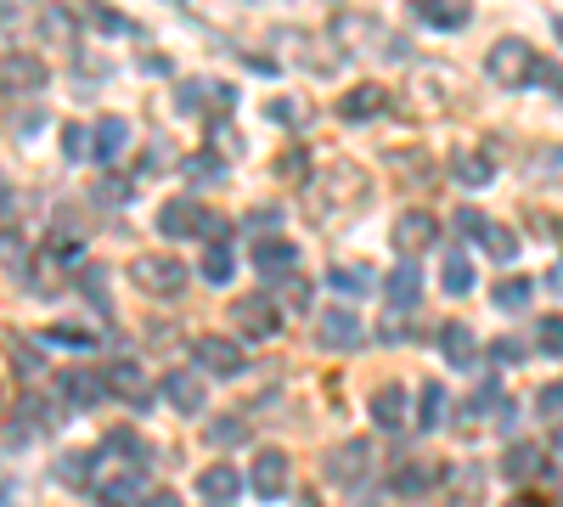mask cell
Segmentation results:
<instances>
[{
	"label": "cell",
	"mask_w": 563,
	"mask_h": 507,
	"mask_svg": "<svg viewBox=\"0 0 563 507\" xmlns=\"http://www.w3.org/2000/svg\"><path fill=\"white\" fill-rule=\"evenodd\" d=\"M485 74L501 85V90H525L541 79V52L530 40H496L490 57H485Z\"/></svg>",
	"instance_id": "6da1fadb"
},
{
	"label": "cell",
	"mask_w": 563,
	"mask_h": 507,
	"mask_svg": "<svg viewBox=\"0 0 563 507\" xmlns=\"http://www.w3.org/2000/svg\"><path fill=\"white\" fill-rule=\"evenodd\" d=\"M158 232L169 238V243H186V238H231V225H220L198 198H169L164 209H158Z\"/></svg>",
	"instance_id": "7a4b0ae2"
},
{
	"label": "cell",
	"mask_w": 563,
	"mask_h": 507,
	"mask_svg": "<svg viewBox=\"0 0 563 507\" xmlns=\"http://www.w3.org/2000/svg\"><path fill=\"white\" fill-rule=\"evenodd\" d=\"M130 283H135L141 294H153V299H180V288H186V265L169 260V254H135Z\"/></svg>",
	"instance_id": "3957f363"
},
{
	"label": "cell",
	"mask_w": 563,
	"mask_h": 507,
	"mask_svg": "<svg viewBox=\"0 0 563 507\" xmlns=\"http://www.w3.org/2000/svg\"><path fill=\"white\" fill-rule=\"evenodd\" d=\"M225 321H238L243 339H271L282 328V310H276L271 294H238V299H231V310H225Z\"/></svg>",
	"instance_id": "277c9868"
},
{
	"label": "cell",
	"mask_w": 563,
	"mask_h": 507,
	"mask_svg": "<svg viewBox=\"0 0 563 507\" xmlns=\"http://www.w3.org/2000/svg\"><path fill=\"white\" fill-rule=\"evenodd\" d=\"M45 79H52V68H45V57H34V52L0 57V97H34V90H45Z\"/></svg>",
	"instance_id": "5b68a950"
},
{
	"label": "cell",
	"mask_w": 563,
	"mask_h": 507,
	"mask_svg": "<svg viewBox=\"0 0 563 507\" xmlns=\"http://www.w3.org/2000/svg\"><path fill=\"white\" fill-rule=\"evenodd\" d=\"M316 344L321 350H361L366 344V321L355 310H344V305L316 310Z\"/></svg>",
	"instance_id": "8992f818"
},
{
	"label": "cell",
	"mask_w": 563,
	"mask_h": 507,
	"mask_svg": "<svg viewBox=\"0 0 563 507\" xmlns=\"http://www.w3.org/2000/svg\"><path fill=\"white\" fill-rule=\"evenodd\" d=\"M90 496H97L102 507H141V502H147V469H119V474H102L97 469Z\"/></svg>",
	"instance_id": "52a82bcc"
},
{
	"label": "cell",
	"mask_w": 563,
	"mask_h": 507,
	"mask_svg": "<svg viewBox=\"0 0 563 507\" xmlns=\"http://www.w3.org/2000/svg\"><path fill=\"white\" fill-rule=\"evenodd\" d=\"M231 102H238V90L220 85V79H186V85H180V97H175V108H180L186 119H203V113H231Z\"/></svg>",
	"instance_id": "ba28073f"
},
{
	"label": "cell",
	"mask_w": 563,
	"mask_h": 507,
	"mask_svg": "<svg viewBox=\"0 0 563 507\" xmlns=\"http://www.w3.org/2000/svg\"><path fill=\"white\" fill-rule=\"evenodd\" d=\"M192 361L203 366L209 378H238L243 366H249V361H243V344L225 339V333H203V339L192 344Z\"/></svg>",
	"instance_id": "9c48e42d"
},
{
	"label": "cell",
	"mask_w": 563,
	"mask_h": 507,
	"mask_svg": "<svg viewBox=\"0 0 563 507\" xmlns=\"http://www.w3.org/2000/svg\"><path fill=\"white\" fill-rule=\"evenodd\" d=\"M327 480L361 491V485L372 480V445H366V440H344V445H333V456H327Z\"/></svg>",
	"instance_id": "30bf717a"
},
{
	"label": "cell",
	"mask_w": 563,
	"mask_h": 507,
	"mask_svg": "<svg viewBox=\"0 0 563 507\" xmlns=\"http://www.w3.org/2000/svg\"><path fill=\"white\" fill-rule=\"evenodd\" d=\"M434 238H440V220H434L429 209H406V214L395 220V249H400V260H417Z\"/></svg>",
	"instance_id": "8fae6325"
},
{
	"label": "cell",
	"mask_w": 563,
	"mask_h": 507,
	"mask_svg": "<svg viewBox=\"0 0 563 507\" xmlns=\"http://www.w3.org/2000/svg\"><path fill=\"white\" fill-rule=\"evenodd\" d=\"M254 271L271 276V283H288V276H299V249L288 238H265L254 249Z\"/></svg>",
	"instance_id": "7c38bea8"
},
{
	"label": "cell",
	"mask_w": 563,
	"mask_h": 507,
	"mask_svg": "<svg viewBox=\"0 0 563 507\" xmlns=\"http://www.w3.org/2000/svg\"><path fill=\"white\" fill-rule=\"evenodd\" d=\"M384 108H389V90H384V85H355L350 97L339 102V119H344V124H372Z\"/></svg>",
	"instance_id": "4fadbf2b"
},
{
	"label": "cell",
	"mask_w": 563,
	"mask_h": 507,
	"mask_svg": "<svg viewBox=\"0 0 563 507\" xmlns=\"http://www.w3.org/2000/svg\"><path fill=\"white\" fill-rule=\"evenodd\" d=\"M198 496H203V502H214V507H231V502L243 496V474L231 469V463H214V469H203V474H198Z\"/></svg>",
	"instance_id": "5bb4252c"
},
{
	"label": "cell",
	"mask_w": 563,
	"mask_h": 507,
	"mask_svg": "<svg viewBox=\"0 0 563 507\" xmlns=\"http://www.w3.org/2000/svg\"><path fill=\"white\" fill-rule=\"evenodd\" d=\"M63 395L74 400V411L102 406V395H108V373H85V366H68V373H63Z\"/></svg>",
	"instance_id": "9a60e30c"
},
{
	"label": "cell",
	"mask_w": 563,
	"mask_h": 507,
	"mask_svg": "<svg viewBox=\"0 0 563 507\" xmlns=\"http://www.w3.org/2000/svg\"><path fill=\"white\" fill-rule=\"evenodd\" d=\"M440 350H445V361L456 366V373H474V361H479V344H474V328H467V321H445V333H440Z\"/></svg>",
	"instance_id": "2e32d148"
},
{
	"label": "cell",
	"mask_w": 563,
	"mask_h": 507,
	"mask_svg": "<svg viewBox=\"0 0 563 507\" xmlns=\"http://www.w3.org/2000/svg\"><path fill=\"white\" fill-rule=\"evenodd\" d=\"M108 389L124 395L135 411H147V395H153V389H147V373H141L135 361H113V366H108Z\"/></svg>",
	"instance_id": "e0dca14e"
},
{
	"label": "cell",
	"mask_w": 563,
	"mask_h": 507,
	"mask_svg": "<svg viewBox=\"0 0 563 507\" xmlns=\"http://www.w3.org/2000/svg\"><path fill=\"white\" fill-rule=\"evenodd\" d=\"M288 480H294V463L282 451H265L260 463H254V491L265 496V502H276L282 491H288Z\"/></svg>",
	"instance_id": "ac0fdd59"
},
{
	"label": "cell",
	"mask_w": 563,
	"mask_h": 507,
	"mask_svg": "<svg viewBox=\"0 0 563 507\" xmlns=\"http://www.w3.org/2000/svg\"><path fill=\"white\" fill-rule=\"evenodd\" d=\"M417 18L429 29H440V34H456V29L474 23V12H467L462 0H417Z\"/></svg>",
	"instance_id": "d6986e66"
},
{
	"label": "cell",
	"mask_w": 563,
	"mask_h": 507,
	"mask_svg": "<svg viewBox=\"0 0 563 507\" xmlns=\"http://www.w3.org/2000/svg\"><path fill=\"white\" fill-rule=\"evenodd\" d=\"M406 389L400 384H378V389H372V423H378V429H406Z\"/></svg>",
	"instance_id": "ffe728a7"
},
{
	"label": "cell",
	"mask_w": 563,
	"mask_h": 507,
	"mask_svg": "<svg viewBox=\"0 0 563 507\" xmlns=\"http://www.w3.org/2000/svg\"><path fill=\"white\" fill-rule=\"evenodd\" d=\"M124 147H130V119L108 113V119L97 124V135H90V158H102V164H113V158H119Z\"/></svg>",
	"instance_id": "44dd1931"
},
{
	"label": "cell",
	"mask_w": 563,
	"mask_h": 507,
	"mask_svg": "<svg viewBox=\"0 0 563 507\" xmlns=\"http://www.w3.org/2000/svg\"><path fill=\"white\" fill-rule=\"evenodd\" d=\"M164 400H169L175 411H186V418H192V411H203V378L180 366V373L164 378Z\"/></svg>",
	"instance_id": "7402d4cb"
},
{
	"label": "cell",
	"mask_w": 563,
	"mask_h": 507,
	"mask_svg": "<svg viewBox=\"0 0 563 507\" xmlns=\"http://www.w3.org/2000/svg\"><path fill=\"white\" fill-rule=\"evenodd\" d=\"M490 175H496V158H485L474 147L451 153V180H456V187H490Z\"/></svg>",
	"instance_id": "603a6c76"
},
{
	"label": "cell",
	"mask_w": 563,
	"mask_h": 507,
	"mask_svg": "<svg viewBox=\"0 0 563 507\" xmlns=\"http://www.w3.org/2000/svg\"><path fill=\"white\" fill-rule=\"evenodd\" d=\"M384 294H389V305H395V310H411V305L422 299V276H417V265H411V260H400V265L384 276Z\"/></svg>",
	"instance_id": "cb8c5ba5"
},
{
	"label": "cell",
	"mask_w": 563,
	"mask_h": 507,
	"mask_svg": "<svg viewBox=\"0 0 563 507\" xmlns=\"http://www.w3.org/2000/svg\"><path fill=\"white\" fill-rule=\"evenodd\" d=\"M102 451H119L124 469H147V463H153V445L141 440L135 429H108V434H102Z\"/></svg>",
	"instance_id": "d4e9b609"
},
{
	"label": "cell",
	"mask_w": 563,
	"mask_h": 507,
	"mask_svg": "<svg viewBox=\"0 0 563 507\" xmlns=\"http://www.w3.org/2000/svg\"><path fill=\"white\" fill-rule=\"evenodd\" d=\"M327 288L344 294V299H355V294H372V288H378V276H372L366 265H333V271H327Z\"/></svg>",
	"instance_id": "484cf974"
},
{
	"label": "cell",
	"mask_w": 563,
	"mask_h": 507,
	"mask_svg": "<svg viewBox=\"0 0 563 507\" xmlns=\"http://www.w3.org/2000/svg\"><path fill=\"white\" fill-rule=\"evenodd\" d=\"M440 288H445L451 299H462V294H474V260H467L462 249H451V254H445V271H440Z\"/></svg>",
	"instance_id": "4316f807"
},
{
	"label": "cell",
	"mask_w": 563,
	"mask_h": 507,
	"mask_svg": "<svg viewBox=\"0 0 563 507\" xmlns=\"http://www.w3.org/2000/svg\"><path fill=\"white\" fill-rule=\"evenodd\" d=\"M231 271H238V254H231V238H214V243H203V276L209 283H231Z\"/></svg>",
	"instance_id": "83f0119b"
},
{
	"label": "cell",
	"mask_w": 563,
	"mask_h": 507,
	"mask_svg": "<svg viewBox=\"0 0 563 507\" xmlns=\"http://www.w3.org/2000/svg\"><path fill=\"white\" fill-rule=\"evenodd\" d=\"M530 294H536L530 276H501V283L490 288V305H496V310H525V305H530Z\"/></svg>",
	"instance_id": "f1b7e54d"
},
{
	"label": "cell",
	"mask_w": 563,
	"mask_h": 507,
	"mask_svg": "<svg viewBox=\"0 0 563 507\" xmlns=\"http://www.w3.org/2000/svg\"><path fill=\"white\" fill-rule=\"evenodd\" d=\"M180 175H186V180H198V187H220V180H225V158L192 153V158H180Z\"/></svg>",
	"instance_id": "f546056e"
},
{
	"label": "cell",
	"mask_w": 563,
	"mask_h": 507,
	"mask_svg": "<svg viewBox=\"0 0 563 507\" xmlns=\"http://www.w3.org/2000/svg\"><path fill=\"white\" fill-rule=\"evenodd\" d=\"M417 429H440V418H445V384H422V395H417Z\"/></svg>",
	"instance_id": "4dcf8cb0"
},
{
	"label": "cell",
	"mask_w": 563,
	"mask_h": 507,
	"mask_svg": "<svg viewBox=\"0 0 563 507\" xmlns=\"http://www.w3.org/2000/svg\"><path fill=\"white\" fill-rule=\"evenodd\" d=\"M479 243H485V254L501 260V265H507V260H519V238H512L507 225H496V220L485 225V238H479Z\"/></svg>",
	"instance_id": "1f68e13d"
},
{
	"label": "cell",
	"mask_w": 563,
	"mask_h": 507,
	"mask_svg": "<svg viewBox=\"0 0 563 507\" xmlns=\"http://www.w3.org/2000/svg\"><path fill=\"white\" fill-rule=\"evenodd\" d=\"M0 265H7L12 276H29V243H23V232H0Z\"/></svg>",
	"instance_id": "d6a6232c"
},
{
	"label": "cell",
	"mask_w": 563,
	"mask_h": 507,
	"mask_svg": "<svg viewBox=\"0 0 563 507\" xmlns=\"http://www.w3.org/2000/svg\"><path fill=\"white\" fill-rule=\"evenodd\" d=\"M536 469H541V451H536V445H512V451H507V463H501L507 480H530Z\"/></svg>",
	"instance_id": "836d02e7"
},
{
	"label": "cell",
	"mask_w": 563,
	"mask_h": 507,
	"mask_svg": "<svg viewBox=\"0 0 563 507\" xmlns=\"http://www.w3.org/2000/svg\"><path fill=\"white\" fill-rule=\"evenodd\" d=\"M243 440H249V423L243 418H214L209 423V445H220V451L225 445H243Z\"/></svg>",
	"instance_id": "e575fe53"
},
{
	"label": "cell",
	"mask_w": 563,
	"mask_h": 507,
	"mask_svg": "<svg viewBox=\"0 0 563 507\" xmlns=\"http://www.w3.org/2000/svg\"><path fill=\"white\" fill-rule=\"evenodd\" d=\"M536 350L541 355H563V316H541L536 321Z\"/></svg>",
	"instance_id": "d590c367"
},
{
	"label": "cell",
	"mask_w": 563,
	"mask_h": 507,
	"mask_svg": "<svg viewBox=\"0 0 563 507\" xmlns=\"http://www.w3.org/2000/svg\"><path fill=\"white\" fill-rule=\"evenodd\" d=\"M57 474L63 480H97V456H90V451H68L57 463Z\"/></svg>",
	"instance_id": "8d00e7d4"
},
{
	"label": "cell",
	"mask_w": 563,
	"mask_h": 507,
	"mask_svg": "<svg viewBox=\"0 0 563 507\" xmlns=\"http://www.w3.org/2000/svg\"><path fill=\"white\" fill-rule=\"evenodd\" d=\"M429 485H434L429 469H400V474H395V496H422Z\"/></svg>",
	"instance_id": "74e56055"
},
{
	"label": "cell",
	"mask_w": 563,
	"mask_h": 507,
	"mask_svg": "<svg viewBox=\"0 0 563 507\" xmlns=\"http://www.w3.org/2000/svg\"><path fill=\"white\" fill-rule=\"evenodd\" d=\"M536 411L541 418H563V384H541L536 389Z\"/></svg>",
	"instance_id": "f35d334b"
},
{
	"label": "cell",
	"mask_w": 563,
	"mask_h": 507,
	"mask_svg": "<svg viewBox=\"0 0 563 507\" xmlns=\"http://www.w3.org/2000/svg\"><path fill=\"white\" fill-rule=\"evenodd\" d=\"M130 198V180L124 175H102L97 180V203H124Z\"/></svg>",
	"instance_id": "ab89813d"
},
{
	"label": "cell",
	"mask_w": 563,
	"mask_h": 507,
	"mask_svg": "<svg viewBox=\"0 0 563 507\" xmlns=\"http://www.w3.org/2000/svg\"><path fill=\"white\" fill-rule=\"evenodd\" d=\"M63 153L79 164V158H90V135H85V124H68L63 130Z\"/></svg>",
	"instance_id": "60d3db41"
},
{
	"label": "cell",
	"mask_w": 563,
	"mask_h": 507,
	"mask_svg": "<svg viewBox=\"0 0 563 507\" xmlns=\"http://www.w3.org/2000/svg\"><path fill=\"white\" fill-rule=\"evenodd\" d=\"M45 344H74V350H90L97 339H90L85 328H52V333H45Z\"/></svg>",
	"instance_id": "b9f144b4"
},
{
	"label": "cell",
	"mask_w": 563,
	"mask_h": 507,
	"mask_svg": "<svg viewBox=\"0 0 563 507\" xmlns=\"http://www.w3.org/2000/svg\"><path fill=\"white\" fill-rule=\"evenodd\" d=\"M451 225H456V232H467V238H485V225H490V220H485L479 209H456Z\"/></svg>",
	"instance_id": "7bdbcfd3"
},
{
	"label": "cell",
	"mask_w": 563,
	"mask_h": 507,
	"mask_svg": "<svg viewBox=\"0 0 563 507\" xmlns=\"http://www.w3.org/2000/svg\"><path fill=\"white\" fill-rule=\"evenodd\" d=\"M490 355H496V361H519V355H525V344H519V339H496V344H490Z\"/></svg>",
	"instance_id": "ee69618b"
},
{
	"label": "cell",
	"mask_w": 563,
	"mask_h": 507,
	"mask_svg": "<svg viewBox=\"0 0 563 507\" xmlns=\"http://www.w3.org/2000/svg\"><path fill=\"white\" fill-rule=\"evenodd\" d=\"M265 113H271L276 124H294V119H299V108H294V102H271Z\"/></svg>",
	"instance_id": "f6af8a7d"
},
{
	"label": "cell",
	"mask_w": 563,
	"mask_h": 507,
	"mask_svg": "<svg viewBox=\"0 0 563 507\" xmlns=\"http://www.w3.org/2000/svg\"><path fill=\"white\" fill-rule=\"evenodd\" d=\"M141 507H180V496H175V491H153V496L141 502Z\"/></svg>",
	"instance_id": "bcb514c9"
},
{
	"label": "cell",
	"mask_w": 563,
	"mask_h": 507,
	"mask_svg": "<svg viewBox=\"0 0 563 507\" xmlns=\"http://www.w3.org/2000/svg\"><path fill=\"white\" fill-rule=\"evenodd\" d=\"M276 220H282V209H276V203H271V209H254V214H249V225H276Z\"/></svg>",
	"instance_id": "7dc6e473"
},
{
	"label": "cell",
	"mask_w": 563,
	"mask_h": 507,
	"mask_svg": "<svg viewBox=\"0 0 563 507\" xmlns=\"http://www.w3.org/2000/svg\"><path fill=\"white\" fill-rule=\"evenodd\" d=\"M507 507H552V502H541V496H512Z\"/></svg>",
	"instance_id": "c3c4849f"
},
{
	"label": "cell",
	"mask_w": 563,
	"mask_h": 507,
	"mask_svg": "<svg viewBox=\"0 0 563 507\" xmlns=\"http://www.w3.org/2000/svg\"><path fill=\"white\" fill-rule=\"evenodd\" d=\"M12 209V187H7V175H0V214Z\"/></svg>",
	"instance_id": "681fc988"
},
{
	"label": "cell",
	"mask_w": 563,
	"mask_h": 507,
	"mask_svg": "<svg viewBox=\"0 0 563 507\" xmlns=\"http://www.w3.org/2000/svg\"><path fill=\"white\" fill-rule=\"evenodd\" d=\"M547 283H552V288H558V294H563V260H558V265H552V271H547Z\"/></svg>",
	"instance_id": "f907efd6"
}]
</instances>
